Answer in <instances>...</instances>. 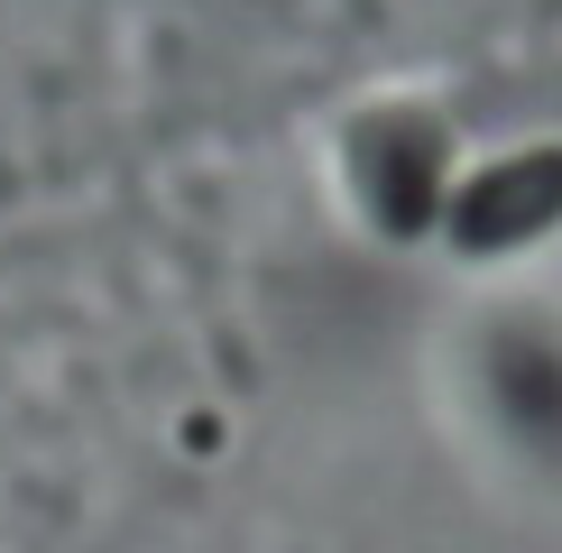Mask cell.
Here are the masks:
<instances>
[{"instance_id": "1", "label": "cell", "mask_w": 562, "mask_h": 553, "mask_svg": "<svg viewBox=\"0 0 562 553\" xmlns=\"http://www.w3.org/2000/svg\"><path fill=\"white\" fill-rule=\"evenodd\" d=\"M452 240L471 249V259H488V249H526V240H544V230L562 222V148H526V157H507V167H488L471 176L452 194Z\"/></svg>"}, {"instance_id": "2", "label": "cell", "mask_w": 562, "mask_h": 553, "mask_svg": "<svg viewBox=\"0 0 562 553\" xmlns=\"http://www.w3.org/2000/svg\"><path fill=\"white\" fill-rule=\"evenodd\" d=\"M360 184L369 203H379L387 230H425L434 222V167H442V138L425 121H369L360 129Z\"/></svg>"}]
</instances>
